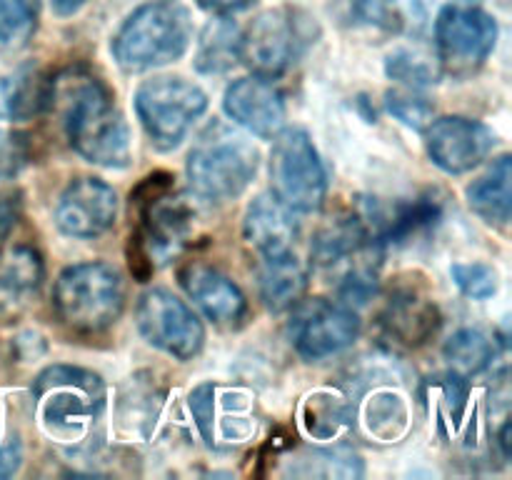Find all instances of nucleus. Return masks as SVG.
I'll use <instances>...</instances> for the list:
<instances>
[{
	"mask_svg": "<svg viewBox=\"0 0 512 480\" xmlns=\"http://www.w3.org/2000/svg\"><path fill=\"white\" fill-rule=\"evenodd\" d=\"M40 0H0V45L23 48L38 28Z\"/></svg>",
	"mask_w": 512,
	"mask_h": 480,
	"instance_id": "c85d7f7f",
	"label": "nucleus"
},
{
	"mask_svg": "<svg viewBox=\"0 0 512 480\" xmlns=\"http://www.w3.org/2000/svg\"><path fill=\"white\" fill-rule=\"evenodd\" d=\"M300 233L298 213L290 210L273 193H263L248 205L243 218V238L260 258L293 253L295 238Z\"/></svg>",
	"mask_w": 512,
	"mask_h": 480,
	"instance_id": "a211bd4d",
	"label": "nucleus"
},
{
	"mask_svg": "<svg viewBox=\"0 0 512 480\" xmlns=\"http://www.w3.org/2000/svg\"><path fill=\"white\" fill-rule=\"evenodd\" d=\"M288 473L298 478H360L363 463L350 448H305L290 460Z\"/></svg>",
	"mask_w": 512,
	"mask_h": 480,
	"instance_id": "b1692460",
	"label": "nucleus"
},
{
	"mask_svg": "<svg viewBox=\"0 0 512 480\" xmlns=\"http://www.w3.org/2000/svg\"><path fill=\"white\" fill-rule=\"evenodd\" d=\"M23 460V448L18 438H5L0 430V478H10L20 468Z\"/></svg>",
	"mask_w": 512,
	"mask_h": 480,
	"instance_id": "c9c22d12",
	"label": "nucleus"
},
{
	"mask_svg": "<svg viewBox=\"0 0 512 480\" xmlns=\"http://www.w3.org/2000/svg\"><path fill=\"white\" fill-rule=\"evenodd\" d=\"M365 425L368 433L378 440H395L408 425L405 400L393 390H375L365 403Z\"/></svg>",
	"mask_w": 512,
	"mask_h": 480,
	"instance_id": "cd10ccee",
	"label": "nucleus"
},
{
	"mask_svg": "<svg viewBox=\"0 0 512 480\" xmlns=\"http://www.w3.org/2000/svg\"><path fill=\"white\" fill-rule=\"evenodd\" d=\"M205 110V90L180 75L150 78L135 90V113L158 150L178 148Z\"/></svg>",
	"mask_w": 512,
	"mask_h": 480,
	"instance_id": "0eeeda50",
	"label": "nucleus"
},
{
	"mask_svg": "<svg viewBox=\"0 0 512 480\" xmlns=\"http://www.w3.org/2000/svg\"><path fill=\"white\" fill-rule=\"evenodd\" d=\"M498 43V25L480 8L445 5L435 18V48L443 73L468 78L483 68Z\"/></svg>",
	"mask_w": 512,
	"mask_h": 480,
	"instance_id": "9d476101",
	"label": "nucleus"
},
{
	"mask_svg": "<svg viewBox=\"0 0 512 480\" xmlns=\"http://www.w3.org/2000/svg\"><path fill=\"white\" fill-rule=\"evenodd\" d=\"M440 310L433 298L418 290L415 285H400L385 300L380 313V325L395 343L405 348H418L428 343L440 328Z\"/></svg>",
	"mask_w": 512,
	"mask_h": 480,
	"instance_id": "f3484780",
	"label": "nucleus"
},
{
	"mask_svg": "<svg viewBox=\"0 0 512 480\" xmlns=\"http://www.w3.org/2000/svg\"><path fill=\"white\" fill-rule=\"evenodd\" d=\"M193 40V20L178 0L140 5L113 38V55L128 73L163 68L185 55Z\"/></svg>",
	"mask_w": 512,
	"mask_h": 480,
	"instance_id": "20e7f679",
	"label": "nucleus"
},
{
	"mask_svg": "<svg viewBox=\"0 0 512 480\" xmlns=\"http://www.w3.org/2000/svg\"><path fill=\"white\" fill-rule=\"evenodd\" d=\"M190 413H193L195 425L208 445L215 443V385L200 383L188 398Z\"/></svg>",
	"mask_w": 512,
	"mask_h": 480,
	"instance_id": "473e14b6",
	"label": "nucleus"
},
{
	"mask_svg": "<svg viewBox=\"0 0 512 480\" xmlns=\"http://www.w3.org/2000/svg\"><path fill=\"white\" fill-rule=\"evenodd\" d=\"M88 0H53V10L58 15H73L78 13Z\"/></svg>",
	"mask_w": 512,
	"mask_h": 480,
	"instance_id": "4c0bfd02",
	"label": "nucleus"
},
{
	"mask_svg": "<svg viewBox=\"0 0 512 480\" xmlns=\"http://www.w3.org/2000/svg\"><path fill=\"white\" fill-rule=\"evenodd\" d=\"M450 275L460 293L473 300H488L498 293V270L488 263H455L450 268Z\"/></svg>",
	"mask_w": 512,
	"mask_h": 480,
	"instance_id": "c756f323",
	"label": "nucleus"
},
{
	"mask_svg": "<svg viewBox=\"0 0 512 480\" xmlns=\"http://www.w3.org/2000/svg\"><path fill=\"white\" fill-rule=\"evenodd\" d=\"M428 155L448 175H463L478 168L498 145L493 130L485 123L463 115L433 120L428 125Z\"/></svg>",
	"mask_w": 512,
	"mask_h": 480,
	"instance_id": "4468645a",
	"label": "nucleus"
},
{
	"mask_svg": "<svg viewBox=\"0 0 512 480\" xmlns=\"http://www.w3.org/2000/svg\"><path fill=\"white\" fill-rule=\"evenodd\" d=\"M290 310V343L295 353L310 363L343 353L360 335V318L350 305L325 298H300Z\"/></svg>",
	"mask_w": 512,
	"mask_h": 480,
	"instance_id": "9b49d317",
	"label": "nucleus"
},
{
	"mask_svg": "<svg viewBox=\"0 0 512 480\" xmlns=\"http://www.w3.org/2000/svg\"><path fill=\"white\" fill-rule=\"evenodd\" d=\"M385 73L390 80H398L405 88L420 90L435 85L443 75L438 55H430L420 48H395L385 58Z\"/></svg>",
	"mask_w": 512,
	"mask_h": 480,
	"instance_id": "a878e982",
	"label": "nucleus"
},
{
	"mask_svg": "<svg viewBox=\"0 0 512 480\" xmlns=\"http://www.w3.org/2000/svg\"><path fill=\"white\" fill-rule=\"evenodd\" d=\"M350 3H353V13L363 23L380 25V28H390L393 25V13H390L388 0H350Z\"/></svg>",
	"mask_w": 512,
	"mask_h": 480,
	"instance_id": "72a5a7b5",
	"label": "nucleus"
},
{
	"mask_svg": "<svg viewBox=\"0 0 512 480\" xmlns=\"http://www.w3.org/2000/svg\"><path fill=\"white\" fill-rule=\"evenodd\" d=\"M510 180H512V160L510 155H500L478 180L468 185L465 198L468 205L483 220L495 225H508L510 220Z\"/></svg>",
	"mask_w": 512,
	"mask_h": 480,
	"instance_id": "4be33fe9",
	"label": "nucleus"
},
{
	"mask_svg": "<svg viewBox=\"0 0 512 480\" xmlns=\"http://www.w3.org/2000/svg\"><path fill=\"white\" fill-rule=\"evenodd\" d=\"M258 285L265 308L273 313H283V310L293 308L308 290V270L295 258V253L263 258Z\"/></svg>",
	"mask_w": 512,
	"mask_h": 480,
	"instance_id": "412c9836",
	"label": "nucleus"
},
{
	"mask_svg": "<svg viewBox=\"0 0 512 480\" xmlns=\"http://www.w3.org/2000/svg\"><path fill=\"white\" fill-rule=\"evenodd\" d=\"M118 218V195L105 180L83 175L65 185L55 203V225L75 240H95Z\"/></svg>",
	"mask_w": 512,
	"mask_h": 480,
	"instance_id": "ddd939ff",
	"label": "nucleus"
},
{
	"mask_svg": "<svg viewBox=\"0 0 512 480\" xmlns=\"http://www.w3.org/2000/svg\"><path fill=\"white\" fill-rule=\"evenodd\" d=\"M223 108L230 120L258 138H275L285 125V98L263 75L240 78L225 90Z\"/></svg>",
	"mask_w": 512,
	"mask_h": 480,
	"instance_id": "2eb2a0df",
	"label": "nucleus"
},
{
	"mask_svg": "<svg viewBox=\"0 0 512 480\" xmlns=\"http://www.w3.org/2000/svg\"><path fill=\"white\" fill-rule=\"evenodd\" d=\"M63 105V128L75 153L88 163L123 170L133 160V140L108 85L85 70L55 78L53 103Z\"/></svg>",
	"mask_w": 512,
	"mask_h": 480,
	"instance_id": "f257e3e1",
	"label": "nucleus"
},
{
	"mask_svg": "<svg viewBox=\"0 0 512 480\" xmlns=\"http://www.w3.org/2000/svg\"><path fill=\"white\" fill-rule=\"evenodd\" d=\"M273 195L295 213H315L328 195V173L303 128H283L270 153Z\"/></svg>",
	"mask_w": 512,
	"mask_h": 480,
	"instance_id": "6e6552de",
	"label": "nucleus"
},
{
	"mask_svg": "<svg viewBox=\"0 0 512 480\" xmlns=\"http://www.w3.org/2000/svg\"><path fill=\"white\" fill-rule=\"evenodd\" d=\"M385 105H388L390 115L400 120L403 125L413 130H425L433 123V103L423 95H418L415 90H390L385 95Z\"/></svg>",
	"mask_w": 512,
	"mask_h": 480,
	"instance_id": "7c9ffc66",
	"label": "nucleus"
},
{
	"mask_svg": "<svg viewBox=\"0 0 512 480\" xmlns=\"http://www.w3.org/2000/svg\"><path fill=\"white\" fill-rule=\"evenodd\" d=\"M350 420V408L330 390H315L303 403V425L313 438L328 440Z\"/></svg>",
	"mask_w": 512,
	"mask_h": 480,
	"instance_id": "bb28decb",
	"label": "nucleus"
},
{
	"mask_svg": "<svg viewBox=\"0 0 512 480\" xmlns=\"http://www.w3.org/2000/svg\"><path fill=\"white\" fill-rule=\"evenodd\" d=\"M130 205L138 210V228L130 233L148 253L153 265L173 258L185 248L193 235L195 210L183 195L175 193V178L170 173H150L130 193Z\"/></svg>",
	"mask_w": 512,
	"mask_h": 480,
	"instance_id": "423d86ee",
	"label": "nucleus"
},
{
	"mask_svg": "<svg viewBox=\"0 0 512 480\" xmlns=\"http://www.w3.org/2000/svg\"><path fill=\"white\" fill-rule=\"evenodd\" d=\"M18 215H20L18 193H13V190H8L5 185H0V240L8 238V233L13 230Z\"/></svg>",
	"mask_w": 512,
	"mask_h": 480,
	"instance_id": "f704fd0d",
	"label": "nucleus"
},
{
	"mask_svg": "<svg viewBox=\"0 0 512 480\" xmlns=\"http://www.w3.org/2000/svg\"><path fill=\"white\" fill-rule=\"evenodd\" d=\"M240 60V28L230 20H213L200 35L195 70L203 75H220L235 68Z\"/></svg>",
	"mask_w": 512,
	"mask_h": 480,
	"instance_id": "5701e85b",
	"label": "nucleus"
},
{
	"mask_svg": "<svg viewBox=\"0 0 512 480\" xmlns=\"http://www.w3.org/2000/svg\"><path fill=\"white\" fill-rule=\"evenodd\" d=\"M30 158L28 135L0 130V185H8Z\"/></svg>",
	"mask_w": 512,
	"mask_h": 480,
	"instance_id": "2f4dec72",
	"label": "nucleus"
},
{
	"mask_svg": "<svg viewBox=\"0 0 512 480\" xmlns=\"http://www.w3.org/2000/svg\"><path fill=\"white\" fill-rule=\"evenodd\" d=\"M40 420L50 435L78 440L105 408V385L98 373L78 365H48L33 383Z\"/></svg>",
	"mask_w": 512,
	"mask_h": 480,
	"instance_id": "39448f33",
	"label": "nucleus"
},
{
	"mask_svg": "<svg viewBox=\"0 0 512 480\" xmlns=\"http://www.w3.org/2000/svg\"><path fill=\"white\" fill-rule=\"evenodd\" d=\"M258 163V148L245 135L223 123H213L195 140L185 173L195 198L223 205L248 190L258 173Z\"/></svg>",
	"mask_w": 512,
	"mask_h": 480,
	"instance_id": "f03ea898",
	"label": "nucleus"
},
{
	"mask_svg": "<svg viewBox=\"0 0 512 480\" xmlns=\"http://www.w3.org/2000/svg\"><path fill=\"white\" fill-rule=\"evenodd\" d=\"M55 75L40 65H20L0 78V120H33L53 108Z\"/></svg>",
	"mask_w": 512,
	"mask_h": 480,
	"instance_id": "aec40b11",
	"label": "nucleus"
},
{
	"mask_svg": "<svg viewBox=\"0 0 512 480\" xmlns=\"http://www.w3.org/2000/svg\"><path fill=\"white\" fill-rule=\"evenodd\" d=\"M45 260L35 245L15 243L0 250V315H15L38 298Z\"/></svg>",
	"mask_w": 512,
	"mask_h": 480,
	"instance_id": "6ab92c4d",
	"label": "nucleus"
},
{
	"mask_svg": "<svg viewBox=\"0 0 512 480\" xmlns=\"http://www.w3.org/2000/svg\"><path fill=\"white\" fill-rule=\"evenodd\" d=\"M180 285L215 325L238 328L248 315V300L243 290L218 268L190 263L188 268L180 270Z\"/></svg>",
	"mask_w": 512,
	"mask_h": 480,
	"instance_id": "dca6fc26",
	"label": "nucleus"
},
{
	"mask_svg": "<svg viewBox=\"0 0 512 480\" xmlns=\"http://www.w3.org/2000/svg\"><path fill=\"white\" fill-rule=\"evenodd\" d=\"M198 5L203 10H210V13L228 15V13H235V10L248 8L250 0H198Z\"/></svg>",
	"mask_w": 512,
	"mask_h": 480,
	"instance_id": "e433bc0d",
	"label": "nucleus"
},
{
	"mask_svg": "<svg viewBox=\"0 0 512 480\" xmlns=\"http://www.w3.org/2000/svg\"><path fill=\"white\" fill-rule=\"evenodd\" d=\"M135 323L153 348L175 360L195 358L205 343V328L198 315L165 288H153L140 295Z\"/></svg>",
	"mask_w": 512,
	"mask_h": 480,
	"instance_id": "f8f14e48",
	"label": "nucleus"
},
{
	"mask_svg": "<svg viewBox=\"0 0 512 480\" xmlns=\"http://www.w3.org/2000/svg\"><path fill=\"white\" fill-rule=\"evenodd\" d=\"M125 283L118 268L100 260L68 265L53 285V313L75 335H98L118 323Z\"/></svg>",
	"mask_w": 512,
	"mask_h": 480,
	"instance_id": "7ed1b4c3",
	"label": "nucleus"
},
{
	"mask_svg": "<svg viewBox=\"0 0 512 480\" xmlns=\"http://www.w3.org/2000/svg\"><path fill=\"white\" fill-rule=\"evenodd\" d=\"M313 28V20L300 10H268L258 15L245 33L240 30V60L253 75L275 80L313 43Z\"/></svg>",
	"mask_w": 512,
	"mask_h": 480,
	"instance_id": "1a4fd4ad",
	"label": "nucleus"
},
{
	"mask_svg": "<svg viewBox=\"0 0 512 480\" xmlns=\"http://www.w3.org/2000/svg\"><path fill=\"white\" fill-rule=\"evenodd\" d=\"M500 448H503L505 458H510V423H505L500 430Z\"/></svg>",
	"mask_w": 512,
	"mask_h": 480,
	"instance_id": "58836bf2",
	"label": "nucleus"
},
{
	"mask_svg": "<svg viewBox=\"0 0 512 480\" xmlns=\"http://www.w3.org/2000/svg\"><path fill=\"white\" fill-rule=\"evenodd\" d=\"M443 355L450 363V368H453V373L470 378V375L483 373V370L493 363L495 345L483 330L460 328L458 333H453L445 340Z\"/></svg>",
	"mask_w": 512,
	"mask_h": 480,
	"instance_id": "393cba45",
	"label": "nucleus"
}]
</instances>
